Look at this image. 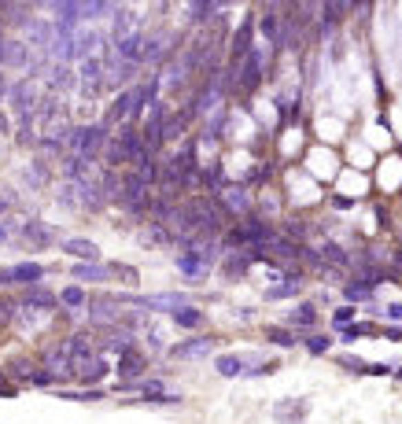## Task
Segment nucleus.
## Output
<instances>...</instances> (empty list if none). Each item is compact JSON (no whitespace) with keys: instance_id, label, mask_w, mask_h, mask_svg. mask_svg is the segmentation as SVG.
<instances>
[{"instance_id":"nucleus-1","label":"nucleus","mask_w":402,"mask_h":424,"mask_svg":"<svg viewBox=\"0 0 402 424\" xmlns=\"http://www.w3.org/2000/svg\"><path fill=\"white\" fill-rule=\"evenodd\" d=\"M232 67V92H240V97H251V92L262 85V74H266V52L259 45L248 52L240 63H229Z\"/></svg>"},{"instance_id":"nucleus-2","label":"nucleus","mask_w":402,"mask_h":424,"mask_svg":"<svg viewBox=\"0 0 402 424\" xmlns=\"http://www.w3.org/2000/svg\"><path fill=\"white\" fill-rule=\"evenodd\" d=\"M108 125L103 122H89V125H78V130H70V141H67V152L70 155H81V159H97L103 155V148H108Z\"/></svg>"},{"instance_id":"nucleus-3","label":"nucleus","mask_w":402,"mask_h":424,"mask_svg":"<svg viewBox=\"0 0 402 424\" xmlns=\"http://www.w3.org/2000/svg\"><path fill=\"white\" fill-rule=\"evenodd\" d=\"M251 48H255V15H248L244 23L237 26V34H232V41H229L232 63H240V59H244Z\"/></svg>"},{"instance_id":"nucleus-4","label":"nucleus","mask_w":402,"mask_h":424,"mask_svg":"<svg viewBox=\"0 0 402 424\" xmlns=\"http://www.w3.org/2000/svg\"><path fill=\"white\" fill-rule=\"evenodd\" d=\"M218 203L225 207V214L229 218H237V214H251V192L244 185H229L225 192L218 196Z\"/></svg>"},{"instance_id":"nucleus-5","label":"nucleus","mask_w":402,"mask_h":424,"mask_svg":"<svg viewBox=\"0 0 402 424\" xmlns=\"http://www.w3.org/2000/svg\"><path fill=\"white\" fill-rule=\"evenodd\" d=\"M41 277H45V270L37 262H19V266L0 270V284H37Z\"/></svg>"},{"instance_id":"nucleus-6","label":"nucleus","mask_w":402,"mask_h":424,"mask_svg":"<svg viewBox=\"0 0 402 424\" xmlns=\"http://www.w3.org/2000/svg\"><path fill=\"white\" fill-rule=\"evenodd\" d=\"M210 351H214V339H210V336H196V339H185V343L170 347V354L181 358V362H196V358H207Z\"/></svg>"},{"instance_id":"nucleus-7","label":"nucleus","mask_w":402,"mask_h":424,"mask_svg":"<svg viewBox=\"0 0 402 424\" xmlns=\"http://www.w3.org/2000/svg\"><path fill=\"white\" fill-rule=\"evenodd\" d=\"M259 34L266 45L277 48L281 45V34H284V15H277V8H266V12L259 15Z\"/></svg>"},{"instance_id":"nucleus-8","label":"nucleus","mask_w":402,"mask_h":424,"mask_svg":"<svg viewBox=\"0 0 402 424\" xmlns=\"http://www.w3.org/2000/svg\"><path fill=\"white\" fill-rule=\"evenodd\" d=\"M81 92L86 97H92V92H100V85H103V59L100 56H89L86 63H81Z\"/></svg>"},{"instance_id":"nucleus-9","label":"nucleus","mask_w":402,"mask_h":424,"mask_svg":"<svg viewBox=\"0 0 402 424\" xmlns=\"http://www.w3.org/2000/svg\"><path fill=\"white\" fill-rule=\"evenodd\" d=\"M0 67H12V70L30 67V45L26 41H4V48H0Z\"/></svg>"},{"instance_id":"nucleus-10","label":"nucleus","mask_w":402,"mask_h":424,"mask_svg":"<svg viewBox=\"0 0 402 424\" xmlns=\"http://www.w3.org/2000/svg\"><path fill=\"white\" fill-rule=\"evenodd\" d=\"M251 365H255V358H251V354H218L214 358L218 376H244Z\"/></svg>"},{"instance_id":"nucleus-11","label":"nucleus","mask_w":402,"mask_h":424,"mask_svg":"<svg viewBox=\"0 0 402 424\" xmlns=\"http://www.w3.org/2000/svg\"><path fill=\"white\" fill-rule=\"evenodd\" d=\"M144 369H148V358L137 351V347H130V351L119 358V376L125 380V384H133L137 376H144Z\"/></svg>"},{"instance_id":"nucleus-12","label":"nucleus","mask_w":402,"mask_h":424,"mask_svg":"<svg viewBox=\"0 0 402 424\" xmlns=\"http://www.w3.org/2000/svg\"><path fill=\"white\" fill-rule=\"evenodd\" d=\"M284 321H288V328H314L321 317H317V306L314 303H295Z\"/></svg>"},{"instance_id":"nucleus-13","label":"nucleus","mask_w":402,"mask_h":424,"mask_svg":"<svg viewBox=\"0 0 402 424\" xmlns=\"http://www.w3.org/2000/svg\"><path fill=\"white\" fill-rule=\"evenodd\" d=\"M63 251L74 254V259H81V262H97L100 259V248L92 240H81V236H70V240H63Z\"/></svg>"},{"instance_id":"nucleus-14","label":"nucleus","mask_w":402,"mask_h":424,"mask_svg":"<svg viewBox=\"0 0 402 424\" xmlns=\"http://www.w3.org/2000/svg\"><path fill=\"white\" fill-rule=\"evenodd\" d=\"M78 380H86V384H92V380H100L103 373H108V362H103L100 354H89V358H78Z\"/></svg>"},{"instance_id":"nucleus-15","label":"nucleus","mask_w":402,"mask_h":424,"mask_svg":"<svg viewBox=\"0 0 402 424\" xmlns=\"http://www.w3.org/2000/svg\"><path fill=\"white\" fill-rule=\"evenodd\" d=\"M177 270H181L185 277H192V281H199V277H207V273H210V266L199 259V254H192V251H181V254H177Z\"/></svg>"},{"instance_id":"nucleus-16","label":"nucleus","mask_w":402,"mask_h":424,"mask_svg":"<svg viewBox=\"0 0 402 424\" xmlns=\"http://www.w3.org/2000/svg\"><path fill=\"white\" fill-rule=\"evenodd\" d=\"M299 292H303V273H288L284 284L266 288V299H292V295H299Z\"/></svg>"},{"instance_id":"nucleus-17","label":"nucleus","mask_w":402,"mask_h":424,"mask_svg":"<svg viewBox=\"0 0 402 424\" xmlns=\"http://www.w3.org/2000/svg\"><path fill=\"white\" fill-rule=\"evenodd\" d=\"M12 103L19 108V114L34 111V81H30V78L15 81V85H12Z\"/></svg>"},{"instance_id":"nucleus-18","label":"nucleus","mask_w":402,"mask_h":424,"mask_svg":"<svg viewBox=\"0 0 402 424\" xmlns=\"http://www.w3.org/2000/svg\"><path fill=\"white\" fill-rule=\"evenodd\" d=\"M141 34V15L137 12H119L114 15V37L111 41H122V37H133Z\"/></svg>"},{"instance_id":"nucleus-19","label":"nucleus","mask_w":402,"mask_h":424,"mask_svg":"<svg viewBox=\"0 0 402 424\" xmlns=\"http://www.w3.org/2000/svg\"><path fill=\"white\" fill-rule=\"evenodd\" d=\"M111 273H114V266H100V262H81V266H74V277H78V281H92V284L108 281Z\"/></svg>"},{"instance_id":"nucleus-20","label":"nucleus","mask_w":402,"mask_h":424,"mask_svg":"<svg viewBox=\"0 0 402 424\" xmlns=\"http://www.w3.org/2000/svg\"><path fill=\"white\" fill-rule=\"evenodd\" d=\"M170 317H174L177 328H203L207 325V314L196 310V306H181V310H174Z\"/></svg>"},{"instance_id":"nucleus-21","label":"nucleus","mask_w":402,"mask_h":424,"mask_svg":"<svg viewBox=\"0 0 402 424\" xmlns=\"http://www.w3.org/2000/svg\"><path fill=\"white\" fill-rule=\"evenodd\" d=\"M122 163H130V155H125V148L119 144V137H111L108 148H103V166H108V170H119Z\"/></svg>"},{"instance_id":"nucleus-22","label":"nucleus","mask_w":402,"mask_h":424,"mask_svg":"<svg viewBox=\"0 0 402 424\" xmlns=\"http://www.w3.org/2000/svg\"><path fill=\"white\" fill-rule=\"evenodd\" d=\"M321 259H325V266H340V270L351 266V254H347L340 243H321Z\"/></svg>"},{"instance_id":"nucleus-23","label":"nucleus","mask_w":402,"mask_h":424,"mask_svg":"<svg viewBox=\"0 0 402 424\" xmlns=\"http://www.w3.org/2000/svg\"><path fill=\"white\" fill-rule=\"evenodd\" d=\"M52 78H48V89L52 92H59V89H70V85H74V74L67 70V63H52Z\"/></svg>"},{"instance_id":"nucleus-24","label":"nucleus","mask_w":402,"mask_h":424,"mask_svg":"<svg viewBox=\"0 0 402 424\" xmlns=\"http://www.w3.org/2000/svg\"><path fill=\"white\" fill-rule=\"evenodd\" d=\"M343 295H347V303L354 306V303H369V299H373V288L354 277V281H347V284H343Z\"/></svg>"},{"instance_id":"nucleus-25","label":"nucleus","mask_w":402,"mask_h":424,"mask_svg":"<svg viewBox=\"0 0 402 424\" xmlns=\"http://www.w3.org/2000/svg\"><path fill=\"white\" fill-rule=\"evenodd\" d=\"M251 262H255V259H251V251H244V254H240V251H232L221 270H225L229 277H237V273H248V270H251Z\"/></svg>"},{"instance_id":"nucleus-26","label":"nucleus","mask_w":402,"mask_h":424,"mask_svg":"<svg viewBox=\"0 0 402 424\" xmlns=\"http://www.w3.org/2000/svg\"><path fill=\"white\" fill-rule=\"evenodd\" d=\"M266 339H270L273 347H295V343H303V339L295 336L292 328H277V325H270V328H266Z\"/></svg>"},{"instance_id":"nucleus-27","label":"nucleus","mask_w":402,"mask_h":424,"mask_svg":"<svg viewBox=\"0 0 402 424\" xmlns=\"http://www.w3.org/2000/svg\"><path fill=\"white\" fill-rule=\"evenodd\" d=\"M45 365H48V373H52V376H59V373H67V369L74 365V358H70L67 347H63V351H52V354L45 358Z\"/></svg>"},{"instance_id":"nucleus-28","label":"nucleus","mask_w":402,"mask_h":424,"mask_svg":"<svg viewBox=\"0 0 402 424\" xmlns=\"http://www.w3.org/2000/svg\"><path fill=\"white\" fill-rule=\"evenodd\" d=\"M221 4H207V0H199V4H188V19L192 23H207V19H218Z\"/></svg>"},{"instance_id":"nucleus-29","label":"nucleus","mask_w":402,"mask_h":424,"mask_svg":"<svg viewBox=\"0 0 402 424\" xmlns=\"http://www.w3.org/2000/svg\"><path fill=\"white\" fill-rule=\"evenodd\" d=\"M273 413H277L281 421H299L303 413H306V402H303V398H292V402H277V410H273Z\"/></svg>"},{"instance_id":"nucleus-30","label":"nucleus","mask_w":402,"mask_h":424,"mask_svg":"<svg viewBox=\"0 0 402 424\" xmlns=\"http://www.w3.org/2000/svg\"><path fill=\"white\" fill-rule=\"evenodd\" d=\"M303 347L310 354H329L332 351V339L325 336V332H310V336H303Z\"/></svg>"},{"instance_id":"nucleus-31","label":"nucleus","mask_w":402,"mask_h":424,"mask_svg":"<svg viewBox=\"0 0 402 424\" xmlns=\"http://www.w3.org/2000/svg\"><path fill=\"white\" fill-rule=\"evenodd\" d=\"M97 34H89V30H86V34H78V37H74V59H81V63H86L89 59V52L92 48H97Z\"/></svg>"},{"instance_id":"nucleus-32","label":"nucleus","mask_w":402,"mask_h":424,"mask_svg":"<svg viewBox=\"0 0 402 424\" xmlns=\"http://www.w3.org/2000/svg\"><path fill=\"white\" fill-rule=\"evenodd\" d=\"M26 306H30V310H48V306H56V295L45 292V288H34L26 295Z\"/></svg>"},{"instance_id":"nucleus-33","label":"nucleus","mask_w":402,"mask_h":424,"mask_svg":"<svg viewBox=\"0 0 402 424\" xmlns=\"http://www.w3.org/2000/svg\"><path fill=\"white\" fill-rule=\"evenodd\" d=\"M67 351H70V358H74V362H78V358H89V354H92V343H89V336H86V332L70 336Z\"/></svg>"},{"instance_id":"nucleus-34","label":"nucleus","mask_w":402,"mask_h":424,"mask_svg":"<svg viewBox=\"0 0 402 424\" xmlns=\"http://www.w3.org/2000/svg\"><path fill=\"white\" fill-rule=\"evenodd\" d=\"M354 317H358V310H354L351 303H343V306H336V310H332V325L336 328H347V325H354Z\"/></svg>"},{"instance_id":"nucleus-35","label":"nucleus","mask_w":402,"mask_h":424,"mask_svg":"<svg viewBox=\"0 0 402 424\" xmlns=\"http://www.w3.org/2000/svg\"><path fill=\"white\" fill-rule=\"evenodd\" d=\"M26 240H34V243H52V229L41 225V221H30V225H26Z\"/></svg>"},{"instance_id":"nucleus-36","label":"nucleus","mask_w":402,"mask_h":424,"mask_svg":"<svg viewBox=\"0 0 402 424\" xmlns=\"http://www.w3.org/2000/svg\"><path fill=\"white\" fill-rule=\"evenodd\" d=\"M369 332H376V328H373V325H347V328H340L343 343H354L358 336H369Z\"/></svg>"},{"instance_id":"nucleus-37","label":"nucleus","mask_w":402,"mask_h":424,"mask_svg":"<svg viewBox=\"0 0 402 424\" xmlns=\"http://www.w3.org/2000/svg\"><path fill=\"white\" fill-rule=\"evenodd\" d=\"M63 306H74V310H78V306H86V292L81 288H63Z\"/></svg>"},{"instance_id":"nucleus-38","label":"nucleus","mask_w":402,"mask_h":424,"mask_svg":"<svg viewBox=\"0 0 402 424\" xmlns=\"http://www.w3.org/2000/svg\"><path fill=\"white\" fill-rule=\"evenodd\" d=\"M336 362L343 369H351V373H369V362H362V358H354V354H340Z\"/></svg>"},{"instance_id":"nucleus-39","label":"nucleus","mask_w":402,"mask_h":424,"mask_svg":"<svg viewBox=\"0 0 402 424\" xmlns=\"http://www.w3.org/2000/svg\"><path fill=\"white\" fill-rule=\"evenodd\" d=\"M59 398H74V402H97V398H103V391H63Z\"/></svg>"},{"instance_id":"nucleus-40","label":"nucleus","mask_w":402,"mask_h":424,"mask_svg":"<svg viewBox=\"0 0 402 424\" xmlns=\"http://www.w3.org/2000/svg\"><path fill=\"white\" fill-rule=\"evenodd\" d=\"M380 314H384V317H388V321H395V325H402V303H388V306H384V310H380Z\"/></svg>"},{"instance_id":"nucleus-41","label":"nucleus","mask_w":402,"mask_h":424,"mask_svg":"<svg viewBox=\"0 0 402 424\" xmlns=\"http://www.w3.org/2000/svg\"><path fill=\"white\" fill-rule=\"evenodd\" d=\"M52 380H56V376H52L48 369H34V376H30V384H37V387H48Z\"/></svg>"},{"instance_id":"nucleus-42","label":"nucleus","mask_w":402,"mask_h":424,"mask_svg":"<svg viewBox=\"0 0 402 424\" xmlns=\"http://www.w3.org/2000/svg\"><path fill=\"white\" fill-rule=\"evenodd\" d=\"M395 373V365H388V362H369V376H391Z\"/></svg>"},{"instance_id":"nucleus-43","label":"nucleus","mask_w":402,"mask_h":424,"mask_svg":"<svg viewBox=\"0 0 402 424\" xmlns=\"http://www.w3.org/2000/svg\"><path fill=\"white\" fill-rule=\"evenodd\" d=\"M45 177H48L45 166H30V170H26V181H30V185H45Z\"/></svg>"},{"instance_id":"nucleus-44","label":"nucleus","mask_w":402,"mask_h":424,"mask_svg":"<svg viewBox=\"0 0 402 424\" xmlns=\"http://www.w3.org/2000/svg\"><path fill=\"white\" fill-rule=\"evenodd\" d=\"M332 207L336 210H347V207H351V199H347V196H332Z\"/></svg>"},{"instance_id":"nucleus-45","label":"nucleus","mask_w":402,"mask_h":424,"mask_svg":"<svg viewBox=\"0 0 402 424\" xmlns=\"http://www.w3.org/2000/svg\"><path fill=\"white\" fill-rule=\"evenodd\" d=\"M12 240V225H8V221H0V243H8Z\"/></svg>"},{"instance_id":"nucleus-46","label":"nucleus","mask_w":402,"mask_h":424,"mask_svg":"<svg viewBox=\"0 0 402 424\" xmlns=\"http://www.w3.org/2000/svg\"><path fill=\"white\" fill-rule=\"evenodd\" d=\"M4 92H12V89L4 85V74H0V100H4Z\"/></svg>"},{"instance_id":"nucleus-47","label":"nucleus","mask_w":402,"mask_h":424,"mask_svg":"<svg viewBox=\"0 0 402 424\" xmlns=\"http://www.w3.org/2000/svg\"><path fill=\"white\" fill-rule=\"evenodd\" d=\"M395 380H402V369H395Z\"/></svg>"},{"instance_id":"nucleus-48","label":"nucleus","mask_w":402,"mask_h":424,"mask_svg":"<svg viewBox=\"0 0 402 424\" xmlns=\"http://www.w3.org/2000/svg\"><path fill=\"white\" fill-rule=\"evenodd\" d=\"M4 210H8V203H0V214H4Z\"/></svg>"}]
</instances>
